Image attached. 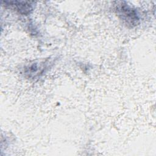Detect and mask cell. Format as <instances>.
Listing matches in <instances>:
<instances>
[{"label": "cell", "mask_w": 156, "mask_h": 156, "mask_svg": "<svg viewBox=\"0 0 156 156\" xmlns=\"http://www.w3.org/2000/svg\"><path fill=\"white\" fill-rule=\"evenodd\" d=\"M116 10L121 19L124 21L126 24L131 26L137 25L139 18L136 13L132 8L126 5L120 4L117 7Z\"/></svg>", "instance_id": "cell-1"}]
</instances>
